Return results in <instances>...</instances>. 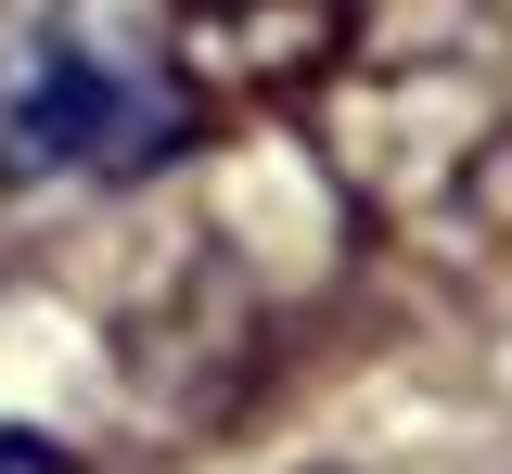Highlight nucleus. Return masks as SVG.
<instances>
[{"label":"nucleus","mask_w":512,"mask_h":474,"mask_svg":"<svg viewBox=\"0 0 512 474\" xmlns=\"http://www.w3.org/2000/svg\"><path fill=\"white\" fill-rule=\"evenodd\" d=\"M0 474H90V462L52 449V436H0Z\"/></svg>","instance_id":"nucleus-4"},{"label":"nucleus","mask_w":512,"mask_h":474,"mask_svg":"<svg viewBox=\"0 0 512 474\" xmlns=\"http://www.w3.org/2000/svg\"><path fill=\"white\" fill-rule=\"evenodd\" d=\"M372 0H167L154 39L192 103H308V77L359 39Z\"/></svg>","instance_id":"nucleus-3"},{"label":"nucleus","mask_w":512,"mask_h":474,"mask_svg":"<svg viewBox=\"0 0 512 474\" xmlns=\"http://www.w3.org/2000/svg\"><path fill=\"white\" fill-rule=\"evenodd\" d=\"M167 129H180V103L128 52H103L77 13H39L0 65V167L13 180H116V167H154Z\"/></svg>","instance_id":"nucleus-2"},{"label":"nucleus","mask_w":512,"mask_h":474,"mask_svg":"<svg viewBox=\"0 0 512 474\" xmlns=\"http://www.w3.org/2000/svg\"><path fill=\"white\" fill-rule=\"evenodd\" d=\"M308 141L333 193L372 218L384 244L474 270L512 231V65L500 39H384V52H333L308 77Z\"/></svg>","instance_id":"nucleus-1"}]
</instances>
